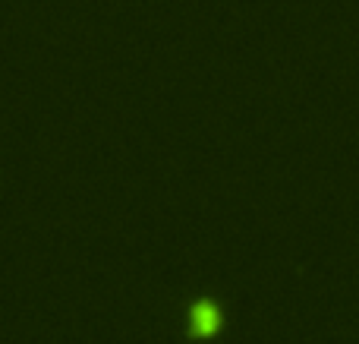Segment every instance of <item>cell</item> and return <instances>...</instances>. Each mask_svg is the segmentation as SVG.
Wrapping results in <instances>:
<instances>
[{"label": "cell", "instance_id": "6da1fadb", "mask_svg": "<svg viewBox=\"0 0 359 344\" xmlns=\"http://www.w3.org/2000/svg\"><path fill=\"white\" fill-rule=\"evenodd\" d=\"M217 322H221V310H217L215 300L202 297L189 307V329L196 338H208V335L217 332Z\"/></svg>", "mask_w": 359, "mask_h": 344}]
</instances>
